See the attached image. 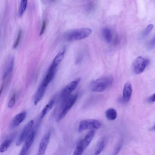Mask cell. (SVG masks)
<instances>
[{
	"instance_id": "1",
	"label": "cell",
	"mask_w": 155,
	"mask_h": 155,
	"mask_svg": "<svg viewBox=\"0 0 155 155\" xmlns=\"http://www.w3.org/2000/svg\"><path fill=\"white\" fill-rule=\"evenodd\" d=\"M91 29L83 28L68 30L64 34V38L68 41L81 40L87 38L92 34Z\"/></svg>"
},
{
	"instance_id": "2",
	"label": "cell",
	"mask_w": 155,
	"mask_h": 155,
	"mask_svg": "<svg viewBox=\"0 0 155 155\" xmlns=\"http://www.w3.org/2000/svg\"><path fill=\"white\" fill-rule=\"evenodd\" d=\"M112 82L111 77L104 76L93 81L91 83L90 88L92 91L102 92L110 86Z\"/></svg>"
},
{
	"instance_id": "3",
	"label": "cell",
	"mask_w": 155,
	"mask_h": 155,
	"mask_svg": "<svg viewBox=\"0 0 155 155\" xmlns=\"http://www.w3.org/2000/svg\"><path fill=\"white\" fill-rule=\"evenodd\" d=\"M78 97V95L75 94L73 95H69L64 98L61 110L56 119L57 121L60 120L65 116L76 102Z\"/></svg>"
},
{
	"instance_id": "4",
	"label": "cell",
	"mask_w": 155,
	"mask_h": 155,
	"mask_svg": "<svg viewBox=\"0 0 155 155\" xmlns=\"http://www.w3.org/2000/svg\"><path fill=\"white\" fill-rule=\"evenodd\" d=\"M149 63V61L141 56L136 58L133 61L132 64V71L135 74H140L144 70L146 67Z\"/></svg>"
},
{
	"instance_id": "5",
	"label": "cell",
	"mask_w": 155,
	"mask_h": 155,
	"mask_svg": "<svg viewBox=\"0 0 155 155\" xmlns=\"http://www.w3.org/2000/svg\"><path fill=\"white\" fill-rule=\"evenodd\" d=\"M101 126V123L95 119H86L80 122L78 128L79 132L93 128L98 129Z\"/></svg>"
},
{
	"instance_id": "6",
	"label": "cell",
	"mask_w": 155,
	"mask_h": 155,
	"mask_svg": "<svg viewBox=\"0 0 155 155\" xmlns=\"http://www.w3.org/2000/svg\"><path fill=\"white\" fill-rule=\"evenodd\" d=\"M80 81V78L74 80L66 85L61 91L60 96L63 98L67 97L75 89Z\"/></svg>"
},
{
	"instance_id": "7",
	"label": "cell",
	"mask_w": 155,
	"mask_h": 155,
	"mask_svg": "<svg viewBox=\"0 0 155 155\" xmlns=\"http://www.w3.org/2000/svg\"><path fill=\"white\" fill-rule=\"evenodd\" d=\"M33 124V120H31L24 127L17 142L16 145L19 146L26 140L29 136Z\"/></svg>"
},
{
	"instance_id": "8",
	"label": "cell",
	"mask_w": 155,
	"mask_h": 155,
	"mask_svg": "<svg viewBox=\"0 0 155 155\" xmlns=\"http://www.w3.org/2000/svg\"><path fill=\"white\" fill-rule=\"evenodd\" d=\"M50 137V134L49 133H47L43 137L40 142L37 155H44L49 141Z\"/></svg>"
},
{
	"instance_id": "9",
	"label": "cell",
	"mask_w": 155,
	"mask_h": 155,
	"mask_svg": "<svg viewBox=\"0 0 155 155\" xmlns=\"http://www.w3.org/2000/svg\"><path fill=\"white\" fill-rule=\"evenodd\" d=\"M57 67L51 65L41 84L46 87L54 76Z\"/></svg>"
},
{
	"instance_id": "10",
	"label": "cell",
	"mask_w": 155,
	"mask_h": 155,
	"mask_svg": "<svg viewBox=\"0 0 155 155\" xmlns=\"http://www.w3.org/2000/svg\"><path fill=\"white\" fill-rule=\"evenodd\" d=\"M132 89L131 84L129 82L126 83L124 87L123 92V100L124 102H128L131 98Z\"/></svg>"
},
{
	"instance_id": "11",
	"label": "cell",
	"mask_w": 155,
	"mask_h": 155,
	"mask_svg": "<svg viewBox=\"0 0 155 155\" xmlns=\"http://www.w3.org/2000/svg\"><path fill=\"white\" fill-rule=\"evenodd\" d=\"M26 114V112H23L16 115L12 120L11 128L13 129L18 126L25 119Z\"/></svg>"
},
{
	"instance_id": "12",
	"label": "cell",
	"mask_w": 155,
	"mask_h": 155,
	"mask_svg": "<svg viewBox=\"0 0 155 155\" xmlns=\"http://www.w3.org/2000/svg\"><path fill=\"white\" fill-rule=\"evenodd\" d=\"M35 133L32 131L27 138L25 143L23 145L21 152H26L33 143L35 137Z\"/></svg>"
},
{
	"instance_id": "13",
	"label": "cell",
	"mask_w": 155,
	"mask_h": 155,
	"mask_svg": "<svg viewBox=\"0 0 155 155\" xmlns=\"http://www.w3.org/2000/svg\"><path fill=\"white\" fill-rule=\"evenodd\" d=\"M46 87L41 84L35 94L34 98V104L37 105L42 99L46 90Z\"/></svg>"
},
{
	"instance_id": "14",
	"label": "cell",
	"mask_w": 155,
	"mask_h": 155,
	"mask_svg": "<svg viewBox=\"0 0 155 155\" xmlns=\"http://www.w3.org/2000/svg\"><path fill=\"white\" fill-rule=\"evenodd\" d=\"M94 130H91L87 133L84 139L82 140H81L84 150L89 145L94 136Z\"/></svg>"
},
{
	"instance_id": "15",
	"label": "cell",
	"mask_w": 155,
	"mask_h": 155,
	"mask_svg": "<svg viewBox=\"0 0 155 155\" xmlns=\"http://www.w3.org/2000/svg\"><path fill=\"white\" fill-rule=\"evenodd\" d=\"M102 34L105 41L110 42L112 39V34L110 30L108 28H104L102 30Z\"/></svg>"
},
{
	"instance_id": "16",
	"label": "cell",
	"mask_w": 155,
	"mask_h": 155,
	"mask_svg": "<svg viewBox=\"0 0 155 155\" xmlns=\"http://www.w3.org/2000/svg\"><path fill=\"white\" fill-rule=\"evenodd\" d=\"M105 114L106 118L110 120H114L117 117V113L116 110L112 108L107 110L105 112Z\"/></svg>"
},
{
	"instance_id": "17",
	"label": "cell",
	"mask_w": 155,
	"mask_h": 155,
	"mask_svg": "<svg viewBox=\"0 0 155 155\" xmlns=\"http://www.w3.org/2000/svg\"><path fill=\"white\" fill-rule=\"evenodd\" d=\"M54 103V100H52L45 106L41 111V119L43 118L47 113L52 108Z\"/></svg>"
},
{
	"instance_id": "18",
	"label": "cell",
	"mask_w": 155,
	"mask_h": 155,
	"mask_svg": "<svg viewBox=\"0 0 155 155\" xmlns=\"http://www.w3.org/2000/svg\"><path fill=\"white\" fill-rule=\"evenodd\" d=\"M27 4V0H21L18 8V13L19 16L22 15L26 10Z\"/></svg>"
},
{
	"instance_id": "19",
	"label": "cell",
	"mask_w": 155,
	"mask_h": 155,
	"mask_svg": "<svg viewBox=\"0 0 155 155\" xmlns=\"http://www.w3.org/2000/svg\"><path fill=\"white\" fill-rule=\"evenodd\" d=\"M12 140H6L3 142L0 145V152L2 153L6 151L10 146Z\"/></svg>"
},
{
	"instance_id": "20",
	"label": "cell",
	"mask_w": 155,
	"mask_h": 155,
	"mask_svg": "<svg viewBox=\"0 0 155 155\" xmlns=\"http://www.w3.org/2000/svg\"><path fill=\"white\" fill-rule=\"evenodd\" d=\"M84 150L81 140L78 143L73 155H81Z\"/></svg>"
},
{
	"instance_id": "21",
	"label": "cell",
	"mask_w": 155,
	"mask_h": 155,
	"mask_svg": "<svg viewBox=\"0 0 155 155\" xmlns=\"http://www.w3.org/2000/svg\"><path fill=\"white\" fill-rule=\"evenodd\" d=\"M14 63V57L12 56L10 58L8 69L6 71L8 74H10L12 72L13 68Z\"/></svg>"
},
{
	"instance_id": "22",
	"label": "cell",
	"mask_w": 155,
	"mask_h": 155,
	"mask_svg": "<svg viewBox=\"0 0 155 155\" xmlns=\"http://www.w3.org/2000/svg\"><path fill=\"white\" fill-rule=\"evenodd\" d=\"M105 143L103 140L101 141L97 145L95 152V155H99L103 150Z\"/></svg>"
},
{
	"instance_id": "23",
	"label": "cell",
	"mask_w": 155,
	"mask_h": 155,
	"mask_svg": "<svg viewBox=\"0 0 155 155\" xmlns=\"http://www.w3.org/2000/svg\"><path fill=\"white\" fill-rule=\"evenodd\" d=\"M153 27V25L150 24L148 25L141 35V38H144L149 33Z\"/></svg>"
},
{
	"instance_id": "24",
	"label": "cell",
	"mask_w": 155,
	"mask_h": 155,
	"mask_svg": "<svg viewBox=\"0 0 155 155\" xmlns=\"http://www.w3.org/2000/svg\"><path fill=\"white\" fill-rule=\"evenodd\" d=\"M21 33L22 31L21 29H20L18 31L16 39L13 44V48H15L18 46L20 40Z\"/></svg>"
},
{
	"instance_id": "25",
	"label": "cell",
	"mask_w": 155,
	"mask_h": 155,
	"mask_svg": "<svg viewBox=\"0 0 155 155\" xmlns=\"http://www.w3.org/2000/svg\"><path fill=\"white\" fill-rule=\"evenodd\" d=\"M15 101V94H14L9 100L8 104V107L11 108L14 105Z\"/></svg>"
},
{
	"instance_id": "26",
	"label": "cell",
	"mask_w": 155,
	"mask_h": 155,
	"mask_svg": "<svg viewBox=\"0 0 155 155\" xmlns=\"http://www.w3.org/2000/svg\"><path fill=\"white\" fill-rule=\"evenodd\" d=\"M147 48L149 50L152 49L155 47V37L154 36L148 44Z\"/></svg>"
},
{
	"instance_id": "27",
	"label": "cell",
	"mask_w": 155,
	"mask_h": 155,
	"mask_svg": "<svg viewBox=\"0 0 155 155\" xmlns=\"http://www.w3.org/2000/svg\"><path fill=\"white\" fill-rule=\"evenodd\" d=\"M121 143H119L117 145L113 150V155H117L121 148Z\"/></svg>"
},
{
	"instance_id": "28",
	"label": "cell",
	"mask_w": 155,
	"mask_h": 155,
	"mask_svg": "<svg viewBox=\"0 0 155 155\" xmlns=\"http://www.w3.org/2000/svg\"><path fill=\"white\" fill-rule=\"evenodd\" d=\"M46 26V21L45 20H43L42 22L41 28L39 34L40 35H41L43 34L45 30Z\"/></svg>"
},
{
	"instance_id": "29",
	"label": "cell",
	"mask_w": 155,
	"mask_h": 155,
	"mask_svg": "<svg viewBox=\"0 0 155 155\" xmlns=\"http://www.w3.org/2000/svg\"><path fill=\"white\" fill-rule=\"evenodd\" d=\"M155 94H154L147 99V101L148 102L152 103L155 101Z\"/></svg>"
},
{
	"instance_id": "30",
	"label": "cell",
	"mask_w": 155,
	"mask_h": 155,
	"mask_svg": "<svg viewBox=\"0 0 155 155\" xmlns=\"http://www.w3.org/2000/svg\"><path fill=\"white\" fill-rule=\"evenodd\" d=\"M4 82H3V83L2 84L1 87L0 88V96L1 95L2 90L3 89L4 86Z\"/></svg>"
},
{
	"instance_id": "31",
	"label": "cell",
	"mask_w": 155,
	"mask_h": 155,
	"mask_svg": "<svg viewBox=\"0 0 155 155\" xmlns=\"http://www.w3.org/2000/svg\"><path fill=\"white\" fill-rule=\"evenodd\" d=\"M19 155H28V152H20Z\"/></svg>"
}]
</instances>
